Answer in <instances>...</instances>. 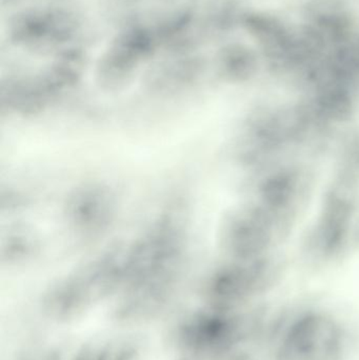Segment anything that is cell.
I'll return each instance as SVG.
<instances>
[{
    "mask_svg": "<svg viewBox=\"0 0 359 360\" xmlns=\"http://www.w3.org/2000/svg\"><path fill=\"white\" fill-rule=\"evenodd\" d=\"M80 25L78 15L65 6H39L18 13L11 20L8 38L18 48L51 52L71 46Z\"/></svg>",
    "mask_w": 359,
    "mask_h": 360,
    "instance_id": "6da1fadb",
    "label": "cell"
},
{
    "mask_svg": "<svg viewBox=\"0 0 359 360\" xmlns=\"http://www.w3.org/2000/svg\"><path fill=\"white\" fill-rule=\"evenodd\" d=\"M345 345L343 330L335 319L324 313H305L285 330L276 360H341Z\"/></svg>",
    "mask_w": 359,
    "mask_h": 360,
    "instance_id": "7a4b0ae2",
    "label": "cell"
},
{
    "mask_svg": "<svg viewBox=\"0 0 359 360\" xmlns=\"http://www.w3.org/2000/svg\"><path fill=\"white\" fill-rule=\"evenodd\" d=\"M296 190V181L289 174L272 177L263 188V203L272 214L285 209L292 200Z\"/></svg>",
    "mask_w": 359,
    "mask_h": 360,
    "instance_id": "3957f363",
    "label": "cell"
},
{
    "mask_svg": "<svg viewBox=\"0 0 359 360\" xmlns=\"http://www.w3.org/2000/svg\"><path fill=\"white\" fill-rule=\"evenodd\" d=\"M238 360H255V359H249V357H247V359H244V357H242V359H240Z\"/></svg>",
    "mask_w": 359,
    "mask_h": 360,
    "instance_id": "277c9868",
    "label": "cell"
},
{
    "mask_svg": "<svg viewBox=\"0 0 359 360\" xmlns=\"http://www.w3.org/2000/svg\"><path fill=\"white\" fill-rule=\"evenodd\" d=\"M8 1H11V0H8Z\"/></svg>",
    "mask_w": 359,
    "mask_h": 360,
    "instance_id": "5b68a950",
    "label": "cell"
}]
</instances>
